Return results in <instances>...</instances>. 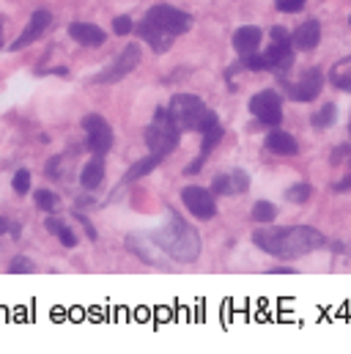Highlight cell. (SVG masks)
<instances>
[{"mask_svg":"<svg viewBox=\"0 0 351 354\" xmlns=\"http://www.w3.org/2000/svg\"><path fill=\"white\" fill-rule=\"evenodd\" d=\"M253 242L277 256V259H296V256H305V253H313L319 248H324V236L316 231V228H307V225H294V228H263L253 234Z\"/></svg>","mask_w":351,"mask_h":354,"instance_id":"6da1fadb","label":"cell"},{"mask_svg":"<svg viewBox=\"0 0 351 354\" xmlns=\"http://www.w3.org/2000/svg\"><path fill=\"white\" fill-rule=\"evenodd\" d=\"M157 245H160L168 256H173L176 261H184V264L195 261L198 253H200V239H198V234H195L187 223H181L178 217H173V220L157 234Z\"/></svg>","mask_w":351,"mask_h":354,"instance_id":"7a4b0ae2","label":"cell"},{"mask_svg":"<svg viewBox=\"0 0 351 354\" xmlns=\"http://www.w3.org/2000/svg\"><path fill=\"white\" fill-rule=\"evenodd\" d=\"M168 113H171V118L178 124V129L200 132L211 110H209L198 96H192V93H178V96H173V102H171Z\"/></svg>","mask_w":351,"mask_h":354,"instance_id":"3957f363","label":"cell"},{"mask_svg":"<svg viewBox=\"0 0 351 354\" xmlns=\"http://www.w3.org/2000/svg\"><path fill=\"white\" fill-rule=\"evenodd\" d=\"M178 124H176L173 118H171V113H168V107H160L157 110V115H154V124L149 127V132H146V143H149V149L154 151V154H168L171 149L178 146Z\"/></svg>","mask_w":351,"mask_h":354,"instance_id":"277c9868","label":"cell"},{"mask_svg":"<svg viewBox=\"0 0 351 354\" xmlns=\"http://www.w3.org/2000/svg\"><path fill=\"white\" fill-rule=\"evenodd\" d=\"M146 22L154 25V28H160V30H165V33H171V36H178V33L189 30L192 17H189L187 11L173 8V6H154V8L146 14Z\"/></svg>","mask_w":351,"mask_h":354,"instance_id":"5b68a950","label":"cell"},{"mask_svg":"<svg viewBox=\"0 0 351 354\" xmlns=\"http://www.w3.org/2000/svg\"><path fill=\"white\" fill-rule=\"evenodd\" d=\"M250 113L266 127H277L283 121V102L274 91H261L250 99Z\"/></svg>","mask_w":351,"mask_h":354,"instance_id":"8992f818","label":"cell"},{"mask_svg":"<svg viewBox=\"0 0 351 354\" xmlns=\"http://www.w3.org/2000/svg\"><path fill=\"white\" fill-rule=\"evenodd\" d=\"M181 201L189 209V214H195L198 220H211L217 214V203L214 195L203 187H184L181 189Z\"/></svg>","mask_w":351,"mask_h":354,"instance_id":"52a82bcc","label":"cell"},{"mask_svg":"<svg viewBox=\"0 0 351 354\" xmlns=\"http://www.w3.org/2000/svg\"><path fill=\"white\" fill-rule=\"evenodd\" d=\"M83 127H86L91 151H93L96 157H104V154L110 151V146H113V132H110L107 121H104L102 115H88L86 121H83Z\"/></svg>","mask_w":351,"mask_h":354,"instance_id":"ba28073f","label":"cell"},{"mask_svg":"<svg viewBox=\"0 0 351 354\" xmlns=\"http://www.w3.org/2000/svg\"><path fill=\"white\" fill-rule=\"evenodd\" d=\"M137 64H140V47H137V44H129V47H124V53L115 58V64H113L110 69H104V72L96 77V83H115V80H121L124 75H129Z\"/></svg>","mask_w":351,"mask_h":354,"instance_id":"9c48e42d","label":"cell"},{"mask_svg":"<svg viewBox=\"0 0 351 354\" xmlns=\"http://www.w3.org/2000/svg\"><path fill=\"white\" fill-rule=\"evenodd\" d=\"M321 86H324L321 72H319V69H310V72H305V77H302L299 83L288 86V96H291L294 102H313V99L321 93Z\"/></svg>","mask_w":351,"mask_h":354,"instance_id":"30bf717a","label":"cell"},{"mask_svg":"<svg viewBox=\"0 0 351 354\" xmlns=\"http://www.w3.org/2000/svg\"><path fill=\"white\" fill-rule=\"evenodd\" d=\"M50 22H53V14L50 11H36L33 17H30V22H28V28L19 33V39L11 44V50H22V47H28V44H33L36 39H41L44 36V30L50 28Z\"/></svg>","mask_w":351,"mask_h":354,"instance_id":"8fae6325","label":"cell"},{"mask_svg":"<svg viewBox=\"0 0 351 354\" xmlns=\"http://www.w3.org/2000/svg\"><path fill=\"white\" fill-rule=\"evenodd\" d=\"M269 61V72H288L294 64V50H291V39L285 41H272V47L263 53Z\"/></svg>","mask_w":351,"mask_h":354,"instance_id":"7c38bea8","label":"cell"},{"mask_svg":"<svg viewBox=\"0 0 351 354\" xmlns=\"http://www.w3.org/2000/svg\"><path fill=\"white\" fill-rule=\"evenodd\" d=\"M319 41H321V25H319L316 19L302 22V25L294 30V36H291V47L305 50V53H307V50H316Z\"/></svg>","mask_w":351,"mask_h":354,"instance_id":"4fadbf2b","label":"cell"},{"mask_svg":"<svg viewBox=\"0 0 351 354\" xmlns=\"http://www.w3.org/2000/svg\"><path fill=\"white\" fill-rule=\"evenodd\" d=\"M69 36L77 41V44H83V47H102L104 44V30L102 28H96V25H91V22H72L69 25Z\"/></svg>","mask_w":351,"mask_h":354,"instance_id":"5bb4252c","label":"cell"},{"mask_svg":"<svg viewBox=\"0 0 351 354\" xmlns=\"http://www.w3.org/2000/svg\"><path fill=\"white\" fill-rule=\"evenodd\" d=\"M250 187V178L245 171H234L228 176H217L211 184V195H236V192H245Z\"/></svg>","mask_w":351,"mask_h":354,"instance_id":"9a60e30c","label":"cell"},{"mask_svg":"<svg viewBox=\"0 0 351 354\" xmlns=\"http://www.w3.org/2000/svg\"><path fill=\"white\" fill-rule=\"evenodd\" d=\"M266 149L274 151V154H283V157H294L299 151V143L285 129H272L266 135Z\"/></svg>","mask_w":351,"mask_h":354,"instance_id":"2e32d148","label":"cell"},{"mask_svg":"<svg viewBox=\"0 0 351 354\" xmlns=\"http://www.w3.org/2000/svg\"><path fill=\"white\" fill-rule=\"evenodd\" d=\"M137 33L157 50V53H165L168 47H171V41H173V36L171 33H165V30H160V28H154V25H149L146 19L137 25Z\"/></svg>","mask_w":351,"mask_h":354,"instance_id":"e0dca14e","label":"cell"},{"mask_svg":"<svg viewBox=\"0 0 351 354\" xmlns=\"http://www.w3.org/2000/svg\"><path fill=\"white\" fill-rule=\"evenodd\" d=\"M258 44H261V30H258V28H242V30L234 33V47H236L239 55L256 53Z\"/></svg>","mask_w":351,"mask_h":354,"instance_id":"ac0fdd59","label":"cell"},{"mask_svg":"<svg viewBox=\"0 0 351 354\" xmlns=\"http://www.w3.org/2000/svg\"><path fill=\"white\" fill-rule=\"evenodd\" d=\"M200 135H203V160H206V157L211 154V149L220 143V138H222V127H220V121H217L214 113H209V118H206Z\"/></svg>","mask_w":351,"mask_h":354,"instance_id":"d6986e66","label":"cell"},{"mask_svg":"<svg viewBox=\"0 0 351 354\" xmlns=\"http://www.w3.org/2000/svg\"><path fill=\"white\" fill-rule=\"evenodd\" d=\"M102 178H104V165H102V157H96V160H91L86 168H83L80 181H83L86 189H96L102 184Z\"/></svg>","mask_w":351,"mask_h":354,"instance_id":"ffe728a7","label":"cell"},{"mask_svg":"<svg viewBox=\"0 0 351 354\" xmlns=\"http://www.w3.org/2000/svg\"><path fill=\"white\" fill-rule=\"evenodd\" d=\"M160 160H162V154H151V157H146V160H140V162H135L129 171H126V181H132V178H140L146 176V174H151L157 165H160Z\"/></svg>","mask_w":351,"mask_h":354,"instance_id":"44dd1931","label":"cell"},{"mask_svg":"<svg viewBox=\"0 0 351 354\" xmlns=\"http://www.w3.org/2000/svg\"><path fill=\"white\" fill-rule=\"evenodd\" d=\"M47 231H50V234H55V236L61 239V245H66V248H75V245H77V236H75V234H72L61 220H55V217H50V220H47Z\"/></svg>","mask_w":351,"mask_h":354,"instance_id":"7402d4cb","label":"cell"},{"mask_svg":"<svg viewBox=\"0 0 351 354\" xmlns=\"http://www.w3.org/2000/svg\"><path fill=\"white\" fill-rule=\"evenodd\" d=\"M335 118H338V107H335V104H324V107L313 115V127H316V129H327L330 124H335Z\"/></svg>","mask_w":351,"mask_h":354,"instance_id":"603a6c76","label":"cell"},{"mask_svg":"<svg viewBox=\"0 0 351 354\" xmlns=\"http://www.w3.org/2000/svg\"><path fill=\"white\" fill-rule=\"evenodd\" d=\"M274 217H277V209H274L272 203L258 201V203L253 206V220H256V223H272Z\"/></svg>","mask_w":351,"mask_h":354,"instance_id":"cb8c5ba5","label":"cell"},{"mask_svg":"<svg viewBox=\"0 0 351 354\" xmlns=\"http://www.w3.org/2000/svg\"><path fill=\"white\" fill-rule=\"evenodd\" d=\"M285 198H288L291 203H307V198H310V184H294V187H288Z\"/></svg>","mask_w":351,"mask_h":354,"instance_id":"d4e9b609","label":"cell"},{"mask_svg":"<svg viewBox=\"0 0 351 354\" xmlns=\"http://www.w3.org/2000/svg\"><path fill=\"white\" fill-rule=\"evenodd\" d=\"M245 66H247L250 72H269V61H266V55H256V53L245 55Z\"/></svg>","mask_w":351,"mask_h":354,"instance_id":"484cf974","label":"cell"},{"mask_svg":"<svg viewBox=\"0 0 351 354\" xmlns=\"http://www.w3.org/2000/svg\"><path fill=\"white\" fill-rule=\"evenodd\" d=\"M55 203H58V198H55L50 189H39V192H36V206H39V209L53 212V209H55Z\"/></svg>","mask_w":351,"mask_h":354,"instance_id":"4316f807","label":"cell"},{"mask_svg":"<svg viewBox=\"0 0 351 354\" xmlns=\"http://www.w3.org/2000/svg\"><path fill=\"white\" fill-rule=\"evenodd\" d=\"M11 187H14L17 195H25V192L30 189V174H28V171H17V174H14V181H11Z\"/></svg>","mask_w":351,"mask_h":354,"instance_id":"83f0119b","label":"cell"},{"mask_svg":"<svg viewBox=\"0 0 351 354\" xmlns=\"http://www.w3.org/2000/svg\"><path fill=\"white\" fill-rule=\"evenodd\" d=\"M277 8L283 14H296V11L305 8V0H277Z\"/></svg>","mask_w":351,"mask_h":354,"instance_id":"f1b7e54d","label":"cell"},{"mask_svg":"<svg viewBox=\"0 0 351 354\" xmlns=\"http://www.w3.org/2000/svg\"><path fill=\"white\" fill-rule=\"evenodd\" d=\"M132 19L129 17H115V22H113V30L118 33V36H126V33H132Z\"/></svg>","mask_w":351,"mask_h":354,"instance_id":"f546056e","label":"cell"},{"mask_svg":"<svg viewBox=\"0 0 351 354\" xmlns=\"http://www.w3.org/2000/svg\"><path fill=\"white\" fill-rule=\"evenodd\" d=\"M11 272L17 274V272H36V266L30 264L28 259H14V264H11Z\"/></svg>","mask_w":351,"mask_h":354,"instance_id":"4dcf8cb0","label":"cell"},{"mask_svg":"<svg viewBox=\"0 0 351 354\" xmlns=\"http://www.w3.org/2000/svg\"><path fill=\"white\" fill-rule=\"evenodd\" d=\"M272 39H274V41H285V39H291V36H288L283 28H274V30H272Z\"/></svg>","mask_w":351,"mask_h":354,"instance_id":"1f68e13d","label":"cell"},{"mask_svg":"<svg viewBox=\"0 0 351 354\" xmlns=\"http://www.w3.org/2000/svg\"><path fill=\"white\" fill-rule=\"evenodd\" d=\"M335 189H338V192H343V189H351V176H349V178H343V181H341V184H338Z\"/></svg>","mask_w":351,"mask_h":354,"instance_id":"d6a6232c","label":"cell"},{"mask_svg":"<svg viewBox=\"0 0 351 354\" xmlns=\"http://www.w3.org/2000/svg\"><path fill=\"white\" fill-rule=\"evenodd\" d=\"M338 86H341L343 91H351V77H341V80H338Z\"/></svg>","mask_w":351,"mask_h":354,"instance_id":"836d02e7","label":"cell"},{"mask_svg":"<svg viewBox=\"0 0 351 354\" xmlns=\"http://www.w3.org/2000/svg\"><path fill=\"white\" fill-rule=\"evenodd\" d=\"M0 47H3V25H0Z\"/></svg>","mask_w":351,"mask_h":354,"instance_id":"e575fe53","label":"cell"},{"mask_svg":"<svg viewBox=\"0 0 351 354\" xmlns=\"http://www.w3.org/2000/svg\"><path fill=\"white\" fill-rule=\"evenodd\" d=\"M349 22H351V19H349Z\"/></svg>","mask_w":351,"mask_h":354,"instance_id":"d590c367","label":"cell"}]
</instances>
